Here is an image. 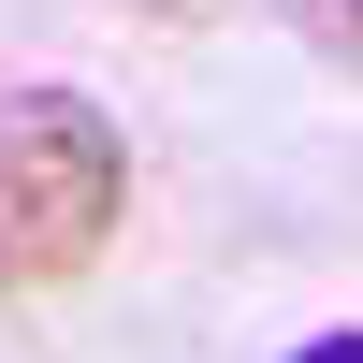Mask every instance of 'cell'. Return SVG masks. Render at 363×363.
I'll use <instances>...</instances> for the list:
<instances>
[{
	"label": "cell",
	"instance_id": "obj_1",
	"mask_svg": "<svg viewBox=\"0 0 363 363\" xmlns=\"http://www.w3.org/2000/svg\"><path fill=\"white\" fill-rule=\"evenodd\" d=\"M131 218V145L87 87H15L0 102V291H58Z\"/></svg>",
	"mask_w": 363,
	"mask_h": 363
},
{
	"label": "cell",
	"instance_id": "obj_4",
	"mask_svg": "<svg viewBox=\"0 0 363 363\" xmlns=\"http://www.w3.org/2000/svg\"><path fill=\"white\" fill-rule=\"evenodd\" d=\"M291 363H363V335H306V349H291Z\"/></svg>",
	"mask_w": 363,
	"mask_h": 363
},
{
	"label": "cell",
	"instance_id": "obj_2",
	"mask_svg": "<svg viewBox=\"0 0 363 363\" xmlns=\"http://www.w3.org/2000/svg\"><path fill=\"white\" fill-rule=\"evenodd\" d=\"M291 29H306L335 73H363V0H291Z\"/></svg>",
	"mask_w": 363,
	"mask_h": 363
},
{
	"label": "cell",
	"instance_id": "obj_3",
	"mask_svg": "<svg viewBox=\"0 0 363 363\" xmlns=\"http://www.w3.org/2000/svg\"><path fill=\"white\" fill-rule=\"evenodd\" d=\"M131 15H160V29H203V15H233V0H131Z\"/></svg>",
	"mask_w": 363,
	"mask_h": 363
}]
</instances>
